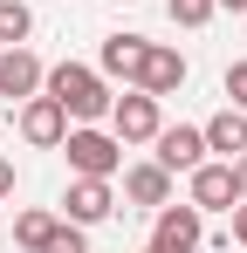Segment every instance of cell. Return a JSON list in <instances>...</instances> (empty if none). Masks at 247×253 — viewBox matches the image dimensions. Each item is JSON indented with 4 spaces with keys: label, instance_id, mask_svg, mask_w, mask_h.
<instances>
[{
    "label": "cell",
    "instance_id": "9",
    "mask_svg": "<svg viewBox=\"0 0 247 253\" xmlns=\"http://www.w3.org/2000/svg\"><path fill=\"white\" fill-rule=\"evenodd\" d=\"M124 199H130V206H144V212L172 206V171H165L158 158H144V165H124Z\"/></svg>",
    "mask_w": 247,
    "mask_h": 253
},
{
    "label": "cell",
    "instance_id": "2",
    "mask_svg": "<svg viewBox=\"0 0 247 253\" xmlns=\"http://www.w3.org/2000/svg\"><path fill=\"white\" fill-rule=\"evenodd\" d=\"M62 151H69V171H76V178H117V171H124V144H117V130L76 124L69 137H62Z\"/></svg>",
    "mask_w": 247,
    "mask_h": 253
},
{
    "label": "cell",
    "instance_id": "23",
    "mask_svg": "<svg viewBox=\"0 0 247 253\" xmlns=\"http://www.w3.org/2000/svg\"><path fill=\"white\" fill-rule=\"evenodd\" d=\"M144 253H165V247H158V240H151V247H144Z\"/></svg>",
    "mask_w": 247,
    "mask_h": 253
},
{
    "label": "cell",
    "instance_id": "7",
    "mask_svg": "<svg viewBox=\"0 0 247 253\" xmlns=\"http://www.w3.org/2000/svg\"><path fill=\"white\" fill-rule=\"evenodd\" d=\"M185 76H192V69H185V55H179V48H165V42H151L144 48V62H137V83L130 89H144V96H179V89H185Z\"/></svg>",
    "mask_w": 247,
    "mask_h": 253
},
{
    "label": "cell",
    "instance_id": "13",
    "mask_svg": "<svg viewBox=\"0 0 247 253\" xmlns=\"http://www.w3.org/2000/svg\"><path fill=\"white\" fill-rule=\"evenodd\" d=\"M144 35H110V42H103V55H96V69H103V76H124V83H137V62H144Z\"/></svg>",
    "mask_w": 247,
    "mask_h": 253
},
{
    "label": "cell",
    "instance_id": "6",
    "mask_svg": "<svg viewBox=\"0 0 247 253\" xmlns=\"http://www.w3.org/2000/svg\"><path fill=\"white\" fill-rule=\"evenodd\" d=\"M185 178H192V192H185V199H192L199 212H234V206H241V178H234L227 158H206V165L185 171Z\"/></svg>",
    "mask_w": 247,
    "mask_h": 253
},
{
    "label": "cell",
    "instance_id": "12",
    "mask_svg": "<svg viewBox=\"0 0 247 253\" xmlns=\"http://www.w3.org/2000/svg\"><path fill=\"white\" fill-rule=\"evenodd\" d=\"M199 130H206V151H220L227 165H234V158L247 151V110H234V103H227L220 117H206Z\"/></svg>",
    "mask_w": 247,
    "mask_h": 253
},
{
    "label": "cell",
    "instance_id": "14",
    "mask_svg": "<svg viewBox=\"0 0 247 253\" xmlns=\"http://www.w3.org/2000/svg\"><path fill=\"white\" fill-rule=\"evenodd\" d=\"M55 226H62V212H14V247H28V253H41L48 240H55Z\"/></svg>",
    "mask_w": 247,
    "mask_h": 253
},
{
    "label": "cell",
    "instance_id": "21",
    "mask_svg": "<svg viewBox=\"0 0 247 253\" xmlns=\"http://www.w3.org/2000/svg\"><path fill=\"white\" fill-rule=\"evenodd\" d=\"M234 178H241V199H247V151L234 158Z\"/></svg>",
    "mask_w": 247,
    "mask_h": 253
},
{
    "label": "cell",
    "instance_id": "3",
    "mask_svg": "<svg viewBox=\"0 0 247 253\" xmlns=\"http://www.w3.org/2000/svg\"><path fill=\"white\" fill-rule=\"evenodd\" d=\"M14 130H21V144H35V151H62V137H69V110L41 89V96H28V103L14 110Z\"/></svg>",
    "mask_w": 247,
    "mask_h": 253
},
{
    "label": "cell",
    "instance_id": "5",
    "mask_svg": "<svg viewBox=\"0 0 247 253\" xmlns=\"http://www.w3.org/2000/svg\"><path fill=\"white\" fill-rule=\"evenodd\" d=\"M151 240H158L165 253H199V240H206V212L185 199V206H158L151 212Z\"/></svg>",
    "mask_w": 247,
    "mask_h": 253
},
{
    "label": "cell",
    "instance_id": "24",
    "mask_svg": "<svg viewBox=\"0 0 247 253\" xmlns=\"http://www.w3.org/2000/svg\"><path fill=\"white\" fill-rule=\"evenodd\" d=\"M241 253H247V247H241Z\"/></svg>",
    "mask_w": 247,
    "mask_h": 253
},
{
    "label": "cell",
    "instance_id": "16",
    "mask_svg": "<svg viewBox=\"0 0 247 253\" xmlns=\"http://www.w3.org/2000/svg\"><path fill=\"white\" fill-rule=\"evenodd\" d=\"M165 14H172L179 28H206V21L220 14V0H165Z\"/></svg>",
    "mask_w": 247,
    "mask_h": 253
},
{
    "label": "cell",
    "instance_id": "19",
    "mask_svg": "<svg viewBox=\"0 0 247 253\" xmlns=\"http://www.w3.org/2000/svg\"><path fill=\"white\" fill-rule=\"evenodd\" d=\"M234 247H247V199L234 206Z\"/></svg>",
    "mask_w": 247,
    "mask_h": 253
},
{
    "label": "cell",
    "instance_id": "17",
    "mask_svg": "<svg viewBox=\"0 0 247 253\" xmlns=\"http://www.w3.org/2000/svg\"><path fill=\"white\" fill-rule=\"evenodd\" d=\"M41 253H89V233H82L76 219H62V226H55V240H48Z\"/></svg>",
    "mask_w": 247,
    "mask_h": 253
},
{
    "label": "cell",
    "instance_id": "20",
    "mask_svg": "<svg viewBox=\"0 0 247 253\" xmlns=\"http://www.w3.org/2000/svg\"><path fill=\"white\" fill-rule=\"evenodd\" d=\"M7 192H14V165L0 158V199H7Z\"/></svg>",
    "mask_w": 247,
    "mask_h": 253
},
{
    "label": "cell",
    "instance_id": "18",
    "mask_svg": "<svg viewBox=\"0 0 247 253\" xmlns=\"http://www.w3.org/2000/svg\"><path fill=\"white\" fill-rule=\"evenodd\" d=\"M227 103L247 110V62H227Z\"/></svg>",
    "mask_w": 247,
    "mask_h": 253
},
{
    "label": "cell",
    "instance_id": "10",
    "mask_svg": "<svg viewBox=\"0 0 247 253\" xmlns=\"http://www.w3.org/2000/svg\"><path fill=\"white\" fill-rule=\"evenodd\" d=\"M69 219L76 226H103L110 212H117V192H110V178H69Z\"/></svg>",
    "mask_w": 247,
    "mask_h": 253
},
{
    "label": "cell",
    "instance_id": "11",
    "mask_svg": "<svg viewBox=\"0 0 247 253\" xmlns=\"http://www.w3.org/2000/svg\"><path fill=\"white\" fill-rule=\"evenodd\" d=\"M151 144H158L151 158H158L165 171H199V165H206V130H192V124H179V130H158Z\"/></svg>",
    "mask_w": 247,
    "mask_h": 253
},
{
    "label": "cell",
    "instance_id": "8",
    "mask_svg": "<svg viewBox=\"0 0 247 253\" xmlns=\"http://www.w3.org/2000/svg\"><path fill=\"white\" fill-rule=\"evenodd\" d=\"M41 83H48V69H41L35 48H7V55H0V96L28 103V96H41Z\"/></svg>",
    "mask_w": 247,
    "mask_h": 253
},
{
    "label": "cell",
    "instance_id": "4",
    "mask_svg": "<svg viewBox=\"0 0 247 253\" xmlns=\"http://www.w3.org/2000/svg\"><path fill=\"white\" fill-rule=\"evenodd\" d=\"M110 130H117V144H151V137L165 130L158 96H144V89H124L117 103H110Z\"/></svg>",
    "mask_w": 247,
    "mask_h": 253
},
{
    "label": "cell",
    "instance_id": "1",
    "mask_svg": "<svg viewBox=\"0 0 247 253\" xmlns=\"http://www.w3.org/2000/svg\"><path fill=\"white\" fill-rule=\"evenodd\" d=\"M41 89L69 110V124H96V117H110V103H117V96H110V76H103V69H82V62H55Z\"/></svg>",
    "mask_w": 247,
    "mask_h": 253
},
{
    "label": "cell",
    "instance_id": "15",
    "mask_svg": "<svg viewBox=\"0 0 247 253\" xmlns=\"http://www.w3.org/2000/svg\"><path fill=\"white\" fill-rule=\"evenodd\" d=\"M35 35V14H28V0H0V42L7 48H21Z\"/></svg>",
    "mask_w": 247,
    "mask_h": 253
},
{
    "label": "cell",
    "instance_id": "22",
    "mask_svg": "<svg viewBox=\"0 0 247 253\" xmlns=\"http://www.w3.org/2000/svg\"><path fill=\"white\" fill-rule=\"evenodd\" d=\"M220 7H227V14H247V0H220Z\"/></svg>",
    "mask_w": 247,
    "mask_h": 253
}]
</instances>
